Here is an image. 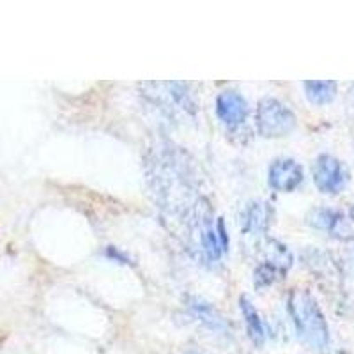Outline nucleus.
I'll use <instances>...</instances> for the list:
<instances>
[{
    "mask_svg": "<svg viewBox=\"0 0 354 354\" xmlns=\"http://www.w3.org/2000/svg\"><path fill=\"white\" fill-rule=\"evenodd\" d=\"M289 312L299 337L314 349H326L330 344L326 319L315 299L305 290H294L289 296Z\"/></svg>",
    "mask_w": 354,
    "mask_h": 354,
    "instance_id": "obj_1",
    "label": "nucleus"
},
{
    "mask_svg": "<svg viewBox=\"0 0 354 354\" xmlns=\"http://www.w3.org/2000/svg\"><path fill=\"white\" fill-rule=\"evenodd\" d=\"M296 126V115L274 97H266L259 103L257 128L262 137L274 138L289 135Z\"/></svg>",
    "mask_w": 354,
    "mask_h": 354,
    "instance_id": "obj_2",
    "label": "nucleus"
},
{
    "mask_svg": "<svg viewBox=\"0 0 354 354\" xmlns=\"http://www.w3.org/2000/svg\"><path fill=\"white\" fill-rule=\"evenodd\" d=\"M349 174L342 161L330 154H322L314 163V183L322 194H340L347 186Z\"/></svg>",
    "mask_w": 354,
    "mask_h": 354,
    "instance_id": "obj_3",
    "label": "nucleus"
},
{
    "mask_svg": "<svg viewBox=\"0 0 354 354\" xmlns=\"http://www.w3.org/2000/svg\"><path fill=\"white\" fill-rule=\"evenodd\" d=\"M270 186L277 192L289 194L303 183V169L294 160H277L270 167Z\"/></svg>",
    "mask_w": 354,
    "mask_h": 354,
    "instance_id": "obj_4",
    "label": "nucleus"
},
{
    "mask_svg": "<svg viewBox=\"0 0 354 354\" xmlns=\"http://www.w3.org/2000/svg\"><path fill=\"white\" fill-rule=\"evenodd\" d=\"M216 113L221 122L229 126H238L248 115V105L245 97L236 91H225L216 100Z\"/></svg>",
    "mask_w": 354,
    "mask_h": 354,
    "instance_id": "obj_5",
    "label": "nucleus"
},
{
    "mask_svg": "<svg viewBox=\"0 0 354 354\" xmlns=\"http://www.w3.org/2000/svg\"><path fill=\"white\" fill-rule=\"evenodd\" d=\"M241 310L243 315H245L250 338H252L255 344H259V346L264 344L266 338H268V330H266L264 321L261 319V315H259V312L255 310V306L246 298H241Z\"/></svg>",
    "mask_w": 354,
    "mask_h": 354,
    "instance_id": "obj_6",
    "label": "nucleus"
},
{
    "mask_svg": "<svg viewBox=\"0 0 354 354\" xmlns=\"http://www.w3.org/2000/svg\"><path fill=\"white\" fill-rule=\"evenodd\" d=\"M305 91L314 105H328L337 96V84L333 80H308L305 82Z\"/></svg>",
    "mask_w": 354,
    "mask_h": 354,
    "instance_id": "obj_7",
    "label": "nucleus"
},
{
    "mask_svg": "<svg viewBox=\"0 0 354 354\" xmlns=\"http://www.w3.org/2000/svg\"><path fill=\"white\" fill-rule=\"evenodd\" d=\"M189 306H192V312L198 317V321L204 322L205 326L209 328V330L225 331V321H223V317L218 314L216 310L211 308L207 303H202V301H197V299H194Z\"/></svg>",
    "mask_w": 354,
    "mask_h": 354,
    "instance_id": "obj_8",
    "label": "nucleus"
},
{
    "mask_svg": "<svg viewBox=\"0 0 354 354\" xmlns=\"http://www.w3.org/2000/svg\"><path fill=\"white\" fill-rule=\"evenodd\" d=\"M308 221L317 229L335 232L338 223H342V214L331 209H314L310 214Z\"/></svg>",
    "mask_w": 354,
    "mask_h": 354,
    "instance_id": "obj_9",
    "label": "nucleus"
},
{
    "mask_svg": "<svg viewBox=\"0 0 354 354\" xmlns=\"http://www.w3.org/2000/svg\"><path fill=\"white\" fill-rule=\"evenodd\" d=\"M266 225V207L262 204L252 205L248 209V227L252 230H262Z\"/></svg>",
    "mask_w": 354,
    "mask_h": 354,
    "instance_id": "obj_10",
    "label": "nucleus"
},
{
    "mask_svg": "<svg viewBox=\"0 0 354 354\" xmlns=\"http://www.w3.org/2000/svg\"><path fill=\"white\" fill-rule=\"evenodd\" d=\"M353 214H354V209H353Z\"/></svg>",
    "mask_w": 354,
    "mask_h": 354,
    "instance_id": "obj_11",
    "label": "nucleus"
}]
</instances>
